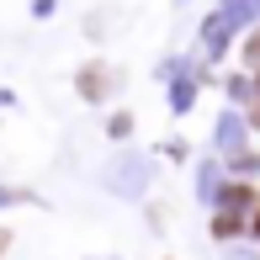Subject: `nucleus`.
I'll return each instance as SVG.
<instances>
[{
	"mask_svg": "<svg viewBox=\"0 0 260 260\" xmlns=\"http://www.w3.org/2000/svg\"><path fill=\"white\" fill-rule=\"evenodd\" d=\"M229 207H255V191H250V186H234V191H229Z\"/></svg>",
	"mask_w": 260,
	"mask_h": 260,
	"instance_id": "obj_1",
	"label": "nucleus"
},
{
	"mask_svg": "<svg viewBox=\"0 0 260 260\" xmlns=\"http://www.w3.org/2000/svg\"><path fill=\"white\" fill-rule=\"evenodd\" d=\"M255 234H260V212H255Z\"/></svg>",
	"mask_w": 260,
	"mask_h": 260,
	"instance_id": "obj_2",
	"label": "nucleus"
},
{
	"mask_svg": "<svg viewBox=\"0 0 260 260\" xmlns=\"http://www.w3.org/2000/svg\"><path fill=\"white\" fill-rule=\"evenodd\" d=\"M0 250H6V234H0Z\"/></svg>",
	"mask_w": 260,
	"mask_h": 260,
	"instance_id": "obj_3",
	"label": "nucleus"
}]
</instances>
